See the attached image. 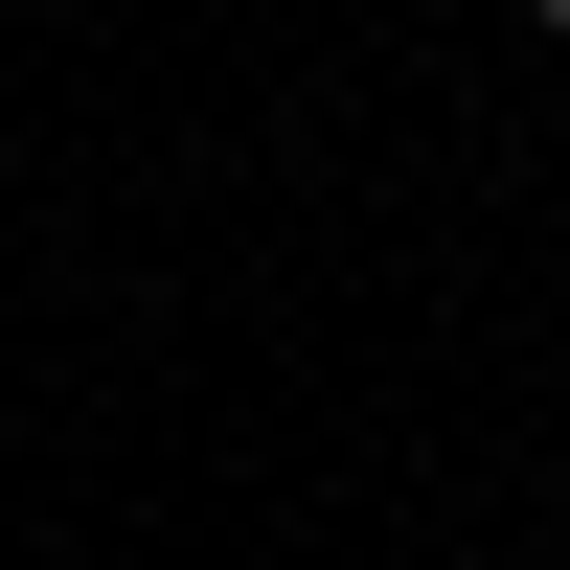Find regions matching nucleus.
Returning <instances> with one entry per match:
<instances>
[{"mask_svg": "<svg viewBox=\"0 0 570 570\" xmlns=\"http://www.w3.org/2000/svg\"><path fill=\"white\" fill-rule=\"evenodd\" d=\"M525 23H570V0H525Z\"/></svg>", "mask_w": 570, "mask_h": 570, "instance_id": "obj_1", "label": "nucleus"}]
</instances>
